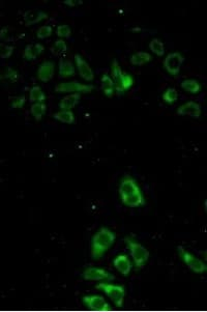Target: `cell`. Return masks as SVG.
<instances>
[{"instance_id":"cell-1","label":"cell","mask_w":207,"mask_h":312,"mask_svg":"<svg viewBox=\"0 0 207 312\" xmlns=\"http://www.w3.org/2000/svg\"><path fill=\"white\" fill-rule=\"evenodd\" d=\"M118 193H119L122 204L131 209H137V207H141L146 204L142 189L140 188L135 178L130 175L122 177L119 188H118Z\"/></svg>"},{"instance_id":"cell-2","label":"cell","mask_w":207,"mask_h":312,"mask_svg":"<svg viewBox=\"0 0 207 312\" xmlns=\"http://www.w3.org/2000/svg\"><path fill=\"white\" fill-rule=\"evenodd\" d=\"M116 235L107 227L100 228L91 239V256L93 259H100L113 246Z\"/></svg>"},{"instance_id":"cell-3","label":"cell","mask_w":207,"mask_h":312,"mask_svg":"<svg viewBox=\"0 0 207 312\" xmlns=\"http://www.w3.org/2000/svg\"><path fill=\"white\" fill-rule=\"evenodd\" d=\"M127 245L137 269H142L149 259V251L132 237H127Z\"/></svg>"},{"instance_id":"cell-4","label":"cell","mask_w":207,"mask_h":312,"mask_svg":"<svg viewBox=\"0 0 207 312\" xmlns=\"http://www.w3.org/2000/svg\"><path fill=\"white\" fill-rule=\"evenodd\" d=\"M98 289H101L106 296H108L110 300L112 301L117 307H122L125 298V287L123 285L106 283L103 282L97 285Z\"/></svg>"},{"instance_id":"cell-5","label":"cell","mask_w":207,"mask_h":312,"mask_svg":"<svg viewBox=\"0 0 207 312\" xmlns=\"http://www.w3.org/2000/svg\"><path fill=\"white\" fill-rule=\"evenodd\" d=\"M178 255L181 261L186 264V265L190 270L193 271L196 274H203L207 270V265L201 261L200 258L196 257L193 253H191L186 248L179 246L178 249Z\"/></svg>"},{"instance_id":"cell-6","label":"cell","mask_w":207,"mask_h":312,"mask_svg":"<svg viewBox=\"0 0 207 312\" xmlns=\"http://www.w3.org/2000/svg\"><path fill=\"white\" fill-rule=\"evenodd\" d=\"M94 89L91 84H83L78 81L61 82L56 85L55 92L59 94H89Z\"/></svg>"},{"instance_id":"cell-7","label":"cell","mask_w":207,"mask_h":312,"mask_svg":"<svg viewBox=\"0 0 207 312\" xmlns=\"http://www.w3.org/2000/svg\"><path fill=\"white\" fill-rule=\"evenodd\" d=\"M184 62V56L179 52H171L164 59V68L172 76L178 75Z\"/></svg>"},{"instance_id":"cell-8","label":"cell","mask_w":207,"mask_h":312,"mask_svg":"<svg viewBox=\"0 0 207 312\" xmlns=\"http://www.w3.org/2000/svg\"><path fill=\"white\" fill-rule=\"evenodd\" d=\"M82 277L86 281H103L114 279V276L108 271L97 266H89L84 270Z\"/></svg>"},{"instance_id":"cell-9","label":"cell","mask_w":207,"mask_h":312,"mask_svg":"<svg viewBox=\"0 0 207 312\" xmlns=\"http://www.w3.org/2000/svg\"><path fill=\"white\" fill-rule=\"evenodd\" d=\"M176 113L179 116H191L194 118H199L201 116L202 109L199 103L194 101H189L177 108Z\"/></svg>"},{"instance_id":"cell-10","label":"cell","mask_w":207,"mask_h":312,"mask_svg":"<svg viewBox=\"0 0 207 312\" xmlns=\"http://www.w3.org/2000/svg\"><path fill=\"white\" fill-rule=\"evenodd\" d=\"M82 301L85 305L88 308H90L91 310H100V311L110 310V305L105 300V298H103L102 296H99V295L84 296L82 298Z\"/></svg>"},{"instance_id":"cell-11","label":"cell","mask_w":207,"mask_h":312,"mask_svg":"<svg viewBox=\"0 0 207 312\" xmlns=\"http://www.w3.org/2000/svg\"><path fill=\"white\" fill-rule=\"evenodd\" d=\"M75 63H76V68L78 70V73L81 78H83L85 81H93L94 79V73L91 69V66L89 65L85 58H83L80 54L75 55Z\"/></svg>"},{"instance_id":"cell-12","label":"cell","mask_w":207,"mask_h":312,"mask_svg":"<svg viewBox=\"0 0 207 312\" xmlns=\"http://www.w3.org/2000/svg\"><path fill=\"white\" fill-rule=\"evenodd\" d=\"M55 74V63L52 61L44 62L38 69V78L42 82H49Z\"/></svg>"},{"instance_id":"cell-13","label":"cell","mask_w":207,"mask_h":312,"mask_svg":"<svg viewBox=\"0 0 207 312\" xmlns=\"http://www.w3.org/2000/svg\"><path fill=\"white\" fill-rule=\"evenodd\" d=\"M113 265L123 276H129L133 269V264L128 255L120 254L114 258Z\"/></svg>"},{"instance_id":"cell-14","label":"cell","mask_w":207,"mask_h":312,"mask_svg":"<svg viewBox=\"0 0 207 312\" xmlns=\"http://www.w3.org/2000/svg\"><path fill=\"white\" fill-rule=\"evenodd\" d=\"M47 18H48V15L45 12L36 10V9L28 10L23 15V20L26 23V25L28 26L38 24L41 21L46 20Z\"/></svg>"},{"instance_id":"cell-15","label":"cell","mask_w":207,"mask_h":312,"mask_svg":"<svg viewBox=\"0 0 207 312\" xmlns=\"http://www.w3.org/2000/svg\"><path fill=\"white\" fill-rule=\"evenodd\" d=\"M44 50H45V47H44L40 43L29 44L27 45L23 52V56L28 62L35 61V59L43 53Z\"/></svg>"},{"instance_id":"cell-16","label":"cell","mask_w":207,"mask_h":312,"mask_svg":"<svg viewBox=\"0 0 207 312\" xmlns=\"http://www.w3.org/2000/svg\"><path fill=\"white\" fill-rule=\"evenodd\" d=\"M58 70L59 77L60 78H69L75 75V65H74V63L71 61H69V59H65L62 57L59 59Z\"/></svg>"},{"instance_id":"cell-17","label":"cell","mask_w":207,"mask_h":312,"mask_svg":"<svg viewBox=\"0 0 207 312\" xmlns=\"http://www.w3.org/2000/svg\"><path fill=\"white\" fill-rule=\"evenodd\" d=\"M81 100V94H69L59 102L60 110H72L75 108Z\"/></svg>"},{"instance_id":"cell-18","label":"cell","mask_w":207,"mask_h":312,"mask_svg":"<svg viewBox=\"0 0 207 312\" xmlns=\"http://www.w3.org/2000/svg\"><path fill=\"white\" fill-rule=\"evenodd\" d=\"M151 61H152V56L148 53V52H145V51H138L135 54H133L130 58V62L133 65H136V66H142Z\"/></svg>"},{"instance_id":"cell-19","label":"cell","mask_w":207,"mask_h":312,"mask_svg":"<svg viewBox=\"0 0 207 312\" xmlns=\"http://www.w3.org/2000/svg\"><path fill=\"white\" fill-rule=\"evenodd\" d=\"M53 117L54 120L60 122L62 124L72 125L76 122L75 113H74L72 110H60L58 111V112H55L53 114Z\"/></svg>"},{"instance_id":"cell-20","label":"cell","mask_w":207,"mask_h":312,"mask_svg":"<svg viewBox=\"0 0 207 312\" xmlns=\"http://www.w3.org/2000/svg\"><path fill=\"white\" fill-rule=\"evenodd\" d=\"M135 84V80L133 78L130 74L128 73H124L123 74V77L121 79V81L119 82V84H117L115 86V92L118 94H121L123 93H125L127 91Z\"/></svg>"},{"instance_id":"cell-21","label":"cell","mask_w":207,"mask_h":312,"mask_svg":"<svg viewBox=\"0 0 207 312\" xmlns=\"http://www.w3.org/2000/svg\"><path fill=\"white\" fill-rule=\"evenodd\" d=\"M101 82H102V89L104 94H105V95L109 96V98H111V96H112L115 93V84L113 82L112 78H111L108 74H104L102 76Z\"/></svg>"},{"instance_id":"cell-22","label":"cell","mask_w":207,"mask_h":312,"mask_svg":"<svg viewBox=\"0 0 207 312\" xmlns=\"http://www.w3.org/2000/svg\"><path fill=\"white\" fill-rule=\"evenodd\" d=\"M181 88L183 89L184 92L190 93V94H199L201 92V84L199 83V81L195 80V79H186L183 80L182 82L180 83Z\"/></svg>"},{"instance_id":"cell-23","label":"cell","mask_w":207,"mask_h":312,"mask_svg":"<svg viewBox=\"0 0 207 312\" xmlns=\"http://www.w3.org/2000/svg\"><path fill=\"white\" fill-rule=\"evenodd\" d=\"M29 101L32 104L33 103H45L46 101V94L43 92V89L39 86L35 85L32 86L29 91Z\"/></svg>"},{"instance_id":"cell-24","label":"cell","mask_w":207,"mask_h":312,"mask_svg":"<svg viewBox=\"0 0 207 312\" xmlns=\"http://www.w3.org/2000/svg\"><path fill=\"white\" fill-rule=\"evenodd\" d=\"M123 74H124V72L120 68L119 63H118V62L116 61V59H113L112 64H111V76L110 77L112 78L115 86L117 84H119V82H120L122 77H123Z\"/></svg>"},{"instance_id":"cell-25","label":"cell","mask_w":207,"mask_h":312,"mask_svg":"<svg viewBox=\"0 0 207 312\" xmlns=\"http://www.w3.org/2000/svg\"><path fill=\"white\" fill-rule=\"evenodd\" d=\"M47 105L45 103H33L30 107V113L35 121H41L46 114Z\"/></svg>"},{"instance_id":"cell-26","label":"cell","mask_w":207,"mask_h":312,"mask_svg":"<svg viewBox=\"0 0 207 312\" xmlns=\"http://www.w3.org/2000/svg\"><path fill=\"white\" fill-rule=\"evenodd\" d=\"M68 51V45L64 40H57L51 47V53L54 56H61Z\"/></svg>"},{"instance_id":"cell-27","label":"cell","mask_w":207,"mask_h":312,"mask_svg":"<svg viewBox=\"0 0 207 312\" xmlns=\"http://www.w3.org/2000/svg\"><path fill=\"white\" fill-rule=\"evenodd\" d=\"M149 49L158 56H164L165 55V45L159 39H153L149 43Z\"/></svg>"},{"instance_id":"cell-28","label":"cell","mask_w":207,"mask_h":312,"mask_svg":"<svg viewBox=\"0 0 207 312\" xmlns=\"http://www.w3.org/2000/svg\"><path fill=\"white\" fill-rule=\"evenodd\" d=\"M162 99L167 104H173L178 100V93H177L174 87H169L166 89L165 93L163 94Z\"/></svg>"},{"instance_id":"cell-29","label":"cell","mask_w":207,"mask_h":312,"mask_svg":"<svg viewBox=\"0 0 207 312\" xmlns=\"http://www.w3.org/2000/svg\"><path fill=\"white\" fill-rule=\"evenodd\" d=\"M56 34L59 36L61 40L63 39H69L72 34V29L68 24H61L59 25L56 29Z\"/></svg>"},{"instance_id":"cell-30","label":"cell","mask_w":207,"mask_h":312,"mask_svg":"<svg viewBox=\"0 0 207 312\" xmlns=\"http://www.w3.org/2000/svg\"><path fill=\"white\" fill-rule=\"evenodd\" d=\"M14 53V47L9 44L0 43V58L6 59L10 58Z\"/></svg>"},{"instance_id":"cell-31","label":"cell","mask_w":207,"mask_h":312,"mask_svg":"<svg viewBox=\"0 0 207 312\" xmlns=\"http://www.w3.org/2000/svg\"><path fill=\"white\" fill-rule=\"evenodd\" d=\"M52 27L50 25H43L38 29V32H36V36H38L39 40H45L48 39L52 34Z\"/></svg>"},{"instance_id":"cell-32","label":"cell","mask_w":207,"mask_h":312,"mask_svg":"<svg viewBox=\"0 0 207 312\" xmlns=\"http://www.w3.org/2000/svg\"><path fill=\"white\" fill-rule=\"evenodd\" d=\"M26 100L25 96H16V98L12 99V107L13 108H22L24 106Z\"/></svg>"},{"instance_id":"cell-33","label":"cell","mask_w":207,"mask_h":312,"mask_svg":"<svg viewBox=\"0 0 207 312\" xmlns=\"http://www.w3.org/2000/svg\"><path fill=\"white\" fill-rule=\"evenodd\" d=\"M5 77L7 79H10L11 81H16L18 79V73L16 71H14L13 69H9L6 72Z\"/></svg>"},{"instance_id":"cell-34","label":"cell","mask_w":207,"mask_h":312,"mask_svg":"<svg viewBox=\"0 0 207 312\" xmlns=\"http://www.w3.org/2000/svg\"><path fill=\"white\" fill-rule=\"evenodd\" d=\"M81 3H82L81 1H72V0H68V1H64V4H68V5L72 6V7L76 6L77 4H81Z\"/></svg>"}]
</instances>
